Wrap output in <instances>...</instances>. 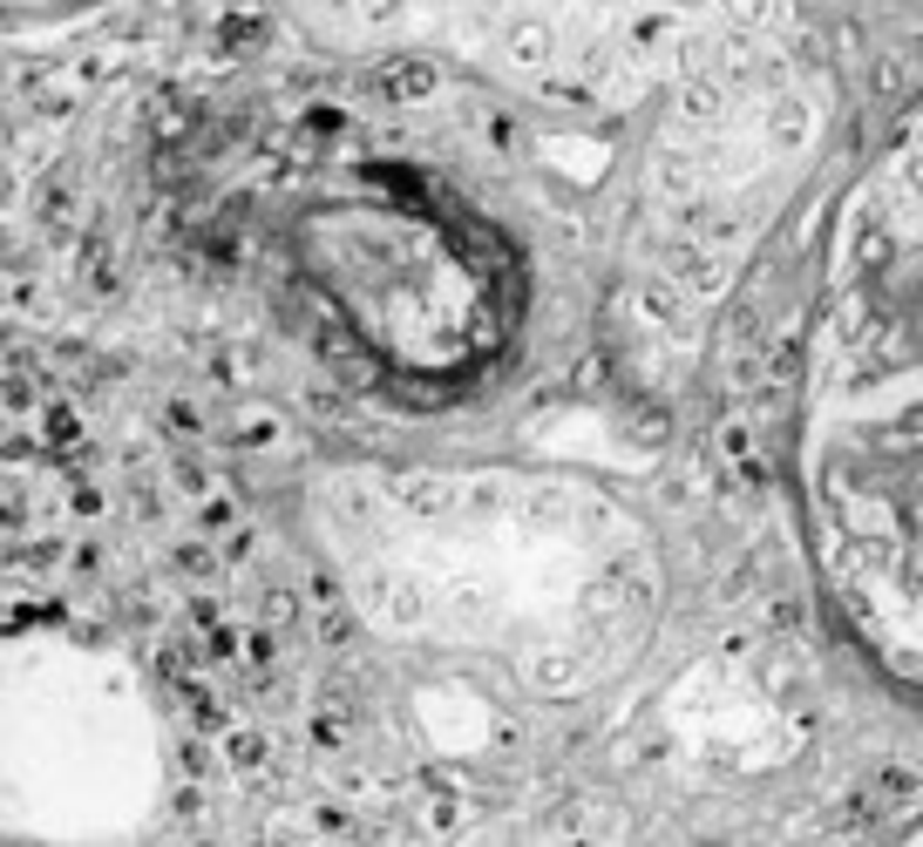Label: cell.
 I'll return each instance as SVG.
<instances>
[{
  "mask_svg": "<svg viewBox=\"0 0 923 847\" xmlns=\"http://www.w3.org/2000/svg\"><path fill=\"white\" fill-rule=\"evenodd\" d=\"M374 88H381V103H428L435 96V68L428 62H388L374 75Z\"/></svg>",
  "mask_w": 923,
  "mask_h": 847,
  "instance_id": "6da1fadb",
  "label": "cell"
}]
</instances>
